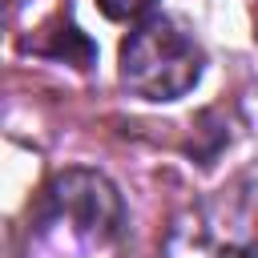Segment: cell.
<instances>
[{
	"instance_id": "6da1fadb",
	"label": "cell",
	"mask_w": 258,
	"mask_h": 258,
	"mask_svg": "<svg viewBox=\"0 0 258 258\" xmlns=\"http://www.w3.org/2000/svg\"><path fill=\"white\" fill-rule=\"evenodd\" d=\"M121 234V198L93 169L56 173L28 218V258H105Z\"/></svg>"
},
{
	"instance_id": "7a4b0ae2",
	"label": "cell",
	"mask_w": 258,
	"mask_h": 258,
	"mask_svg": "<svg viewBox=\"0 0 258 258\" xmlns=\"http://www.w3.org/2000/svg\"><path fill=\"white\" fill-rule=\"evenodd\" d=\"M202 77L198 40L173 20H145L121 44V85L145 101H177Z\"/></svg>"
},
{
	"instance_id": "3957f363",
	"label": "cell",
	"mask_w": 258,
	"mask_h": 258,
	"mask_svg": "<svg viewBox=\"0 0 258 258\" xmlns=\"http://www.w3.org/2000/svg\"><path fill=\"white\" fill-rule=\"evenodd\" d=\"M234 210L189 214L169 234V258H258V242L238 230Z\"/></svg>"
},
{
	"instance_id": "277c9868",
	"label": "cell",
	"mask_w": 258,
	"mask_h": 258,
	"mask_svg": "<svg viewBox=\"0 0 258 258\" xmlns=\"http://www.w3.org/2000/svg\"><path fill=\"white\" fill-rule=\"evenodd\" d=\"M24 48H32V52H40V56H56V60H64V64H77V69H89L93 60H97V48H93V40L73 24V20H52L48 28H44V36H36V40H28Z\"/></svg>"
},
{
	"instance_id": "5b68a950",
	"label": "cell",
	"mask_w": 258,
	"mask_h": 258,
	"mask_svg": "<svg viewBox=\"0 0 258 258\" xmlns=\"http://www.w3.org/2000/svg\"><path fill=\"white\" fill-rule=\"evenodd\" d=\"M97 4H101V12L109 20H133V16L153 8V0H97Z\"/></svg>"
}]
</instances>
